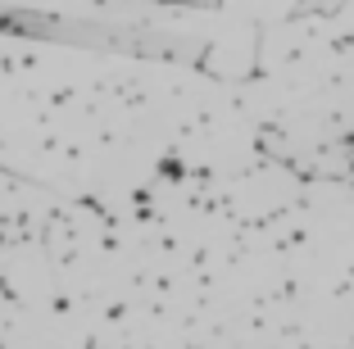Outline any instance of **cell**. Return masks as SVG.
Returning a JSON list of instances; mask_svg holds the SVG:
<instances>
[{
  "mask_svg": "<svg viewBox=\"0 0 354 349\" xmlns=\"http://www.w3.org/2000/svg\"><path fill=\"white\" fill-rule=\"evenodd\" d=\"M0 32L82 46V50H114V55H132V59L191 64V59L205 55V41L177 37V32H159V28H150V23H141V19H123V23H114V19H73V14L28 10V5H0Z\"/></svg>",
  "mask_w": 354,
  "mask_h": 349,
  "instance_id": "obj_1",
  "label": "cell"
},
{
  "mask_svg": "<svg viewBox=\"0 0 354 349\" xmlns=\"http://www.w3.org/2000/svg\"><path fill=\"white\" fill-rule=\"evenodd\" d=\"M345 0H300L295 5V19H304V14H336Z\"/></svg>",
  "mask_w": 354,
  "mask_h": 349,
  "instance_id": "obj_2",
  "label": "cell"
},
{
  "mask_svg": "<svg viewBox=\"0 0 354 349\" xmlns=\"http://www.w3.org/2000/svg\"><path fill=\"white\" fill-rule=\"evenodd\" d=\"M155 5H191V10H214L218 0H155Z\"/></svg>",
  "mask_w": 354,
  "mask_h": 349,
  "instance_id": "obj_3",
  "label": "cell"
}]
</instances>
